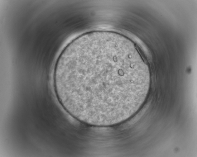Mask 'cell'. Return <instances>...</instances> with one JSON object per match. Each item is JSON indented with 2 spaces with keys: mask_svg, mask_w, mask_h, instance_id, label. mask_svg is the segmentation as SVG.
<instances>
[{
  "mask_svg": "<svg viewBox=\"0 0 197 157\" xmlns=\"http://www.w3.org/2000/svg\"><path fill=\"white\" fill-rule=\"evenodd\" d=\"M54 83L63 107L79 120L110 126L132 116L141 107L150 84L148 67L133 44L107 31L82 35L63 50Z\"/></svg>",
  "mask_w": 197,
  "mask_h": 157,
  "instance_id": "cell-1",
  "label": "cell"
}]
</instances>
